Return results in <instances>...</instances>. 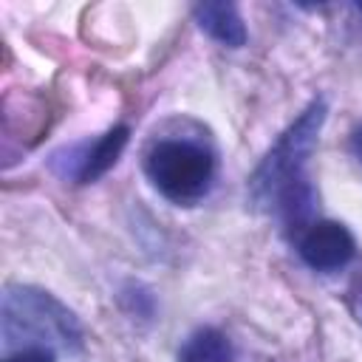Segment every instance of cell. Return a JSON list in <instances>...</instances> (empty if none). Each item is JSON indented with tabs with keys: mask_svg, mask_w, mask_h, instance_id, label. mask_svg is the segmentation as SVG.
<instances>
[{
	"mask_svg": "<svg viewBox=\"0 0 362 362\" xmlns=\"http://www.w3.org/2000/svg\"><path fill=\"white\" fill-rule=\"evenodd\" d=\"M0 322L3 342L8 348H82V325L74 311H68L57 297L34 286H6Z\"/></svg>",
	"mask_w": 362,
	"mask_h": 362,
	"instance_id": "obj_1",
	"label": "cell"
},
{
	"mask_svg": "<svg viewBox=\"0 0 362 362\" xmlns=\"http://www.w3.org/2000/svg\"><path fill=\"white\" fill-rule=\"evenodd\" d=\"M328 105L317 96L274 141V147L263 156L257 170L249 178V195L257 206H277V201L300 181H305L303 170L317 147L320 130L325 124Z\"/></svg>",
	"mask_w": 362,
	"mask_h": 362,
	"instance_id": "obj_2",
	"label": "cell"
},
{
	"mask_svg": "<svg viewBox=\"0 0 362 362\" xmlns=\"http://www.w3.org/2000/svg\"><path fill=\"white\" fill-rule=\"evenodd\" d=\"M144 173L164 198L175 204H189L209 189L215 158L195 141L161 139L147 150Z\"/></svg>",
	"mask_w": 362,
	"mask_h": 362,
	"instance_id": "obj_3",
	"label": "cell"
},
{
	"mask_svg": "<svg viewBox=\"0 0 362 362\" xmlns=\"http://www.w3.org/2000/svg\"><path fill=\"white\" fill-rule=\"evenodd\" d=\"M356 255V240L339 221H317L300 238V257L317 272L342 269Z\"/></svg>",
	"mask_w": 362,
	"mask_h": 362,
	"instance_id": "obj_4",
	"label": "cell"
},
{
	"mask_svg": "<svg viewBox=\"0 0 362 362\" xmlns=\"http://www.w3.org/2000/svg\"><path fill=\"white\" fill-rule=\"evenodd\" d=\"M127 139H130V130H127L124 124L110 127L105 136H99L90 147H85V150L76 156L71 175H74L79 184H90V181L102 178V175L119 161L122 150L127 147Z\"/></svg>",
	"mask_w": 362,
	"mask_h": 362,
	"instance_id": "obj_5",
	"label": "cell"
},
{
	"mask_svg": "<svg viewBox=\"0 0 362 362\" xmlns=\"http://www.w3.org/2000/svg\"><path fill=\"white\" fill-rule=\"evenodd\" d=\"M195 20L201 31H206L212 40H218L226 48H240L246 42V25L238 14V6L232 3H201L195 6Z\"/></svg>",
	"mask_w": 362,
	"mask_h": 362,
	"instance_id": "obj_6",
	"label": "cell"
},
{
	"mask_svg": "<svg viewBox=\"0 0 362 362\" xmlns=\"http://www.w3.org/2000/svg\"><path fill=\"white\" fill-rule=\"evenodd\" d=\"M232 342L218 328H198L178 351V362H232Z\"/></svg>",
	"mask_w": 362,
	"mask_h": 362,
	"instance_id": "obj_7",
	"label": "cell"
},
{
	"mask_svg": "<svg viewBox=\"0 0 362 362\" xmlns=\"http://www.w3.org/2000/svg\"><path fill=\"white\" fill-rule=\"evenodd\" d=\"M6 362H54V351L51 348H23V351L11 354Z\"/></svg>",
	"mask_w": 362,
	"mask_h": 362,
	"instance_id": "obj_8",
	"label": "cell"
},
{
	"mask_svg": "<svg viewBox=\"0 0 362 362\" xmlns=\"http://www.w3.org/2000/svg\"><path fill=\"white\" fill-rule=\"evenodd\" d=\"M351 147H354V156L362 161V124L354 130V136H351Z\"/></svg>",
	"mask_w": 362,
	"mask_h": 362,
	"instance_id": "obj_9",
	"label": "cell"
},
{
	"mask_svg": "<svg viewBox=\"0 0 362 362\" xmlns=\"http://www.w3.org/2000/svg\"><path fill=\"white\" fill-rule=\"evenodd\" d=\"M356 8H359V11H362V3H356Z\"/></svg>",
	"mask_w": 362,
	"mask_h": 362,
	"instance_id": "obj_10",
	"label": "cell"
}]
</instances>
